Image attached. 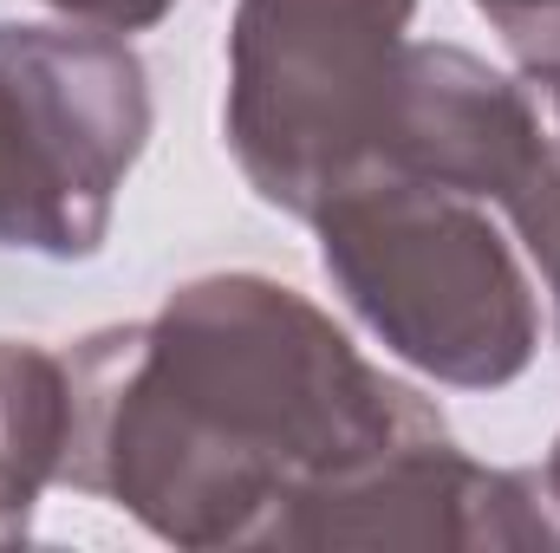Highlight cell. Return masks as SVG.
<instances>
[{
	"label": "cell",
	"instance_id": "obj_1",
	"mask_svg": "<svg viewBox=\"0 0 560 553\" xmlns=\"http://www.w3.org/2000/svg\"><path fill=\"white\" fill-rule=\"evenodd\" d=\"M66 385L59 482L170 548H268L306 495L443 430L423 391L268 274L183 280L150 319L85 332Z\"/></svg>",
	"mask_w": 560,
	"mask_h": 553
},
{
	"label": "cell",
	"instance_id": "obj_2",
	"mask_svg": "<svg viewBox=\"0 0 560 553\" xmlns=\"http://www.w3.org/2000/svg\"><path fill=\"white\" fill-rule=\"evenodd\" d=\"M326 280L372 339L450 391H502L535 365L541 306L489 202L359 169L313 209Z\"/></svg>",
	"mask_w": 560,
	"mask_h": 553
},
{
	"label": "cell",
	"instance_id": "obj_3",
	"mask_svg": "<svg viewBox=\"0 0 560 553\" xmlns=\"http://www.w3.org/2000/svg\"><path fill=\"white\" fill-rule=\"evenodd\" d=\"M418 0H235L222 138L248 189L313 209L378 163Z\"/></svg>",
	"mask_w": 560,
	"mask_h": 553
},
{
	"label": "cell",
	"instance_id": "obj_4",
	"mask_svg": "<svg viewBox=\"0 0 560 553\" xmlns=\"http://www.w3.org/2000/svg\"><path fill=\"white\" fill-rule=\"evenodd\" d=\"M150 143V72L105 26L0 20V248L92 261Z\"/></svg>",
	"mask_w": 560,
	"mask_h": 553
},
{
	"label": "cell",
	"instance_id": "obj_5",
	"mask_svg": "<svg viewBox=\"0 0 560 553\" xmlns=\"http://www.w3.org/2000/svg\"><path fill=\"white\" fill-rule=\"evenodd\" d=\"M528 138H535V79L528 72L509 79L450 39L405 46L378 169H405L418 183L476 196L495 209L528 156Z\"/></svg>",
	"mask_w": 560,
	"mask_h": 553
},
{
	"label": "cell",
	"instance_id": "obj_6",
	"mask_svg": "<svg viewBox=\"0 0 560 553\" xmlns=\"http://www.w3.org/2000/svg\"><path fill=\"white\" fill-rule=\"evenodd\" d=\"M66 430H72L66 358L26 339H0V548L33 534L39 495L66 469Z\"/></svg>",
	"mask_w": 560,
	"mask_h": 553
},
{
	"label": "cell",
	"instance_id": "obj_7",
	"mask_svg": "<svg viewBox=\"0 0 560 553\" xmlns=\"http://www.w3.org/2000/svg\"><path fill=\"white\" fill-rule=\"evenodd\" d=\"M515 228V242L528 248V261L541 268L555 293V339H560V79H535V138L515 169V183L495 202Z\"/></svg>",
	"mask_w": 560,
	"mask_h": 553
},
{
	"label": "cell",
	"instance_id": "obj_8",
	"mask_svg": "<svg viewBox=\"0 0 560 553\" xmlns=\"http://www.w3.org/2000/svg\"><path fill=\"white\" fill-rule=\"evenodd\" d=\"M528 79H560V0H476Z\"/></svg>",
	"mask_w": 560,
	"mask_h": 553
},
{
	"label": "cell",
	"instance_id": "obj_9",
	"mask_svg": "<svg viewBox=\"0 0 560 553\" xmlns=\"http://www.w3.org/2000/svg\"><path fill=\"white\" fill-rule=\"evenodd\" d=\"M52 13L79 20V26H105V33H143L156 26L176 0H46Z\"/></svg>",
	"mask_w": 560,
	"mask_h": 553
},
{
	"label": "cell",
	"instance_id": "obj_10",
	"mask_svg": "<svg viewBox=\"0 0 560 553\" xmlns=\"http://www.w3.org/2000/svg\"><path fill=\"white\" fill-rule=\"evenodd\" d=\"M535 482H541V502H548V515L560 521V436H555V449H548V462L535 469Z\"/></svg>",
	"mask_w": 560,
	"mask_h": 553
}]
</instances>
